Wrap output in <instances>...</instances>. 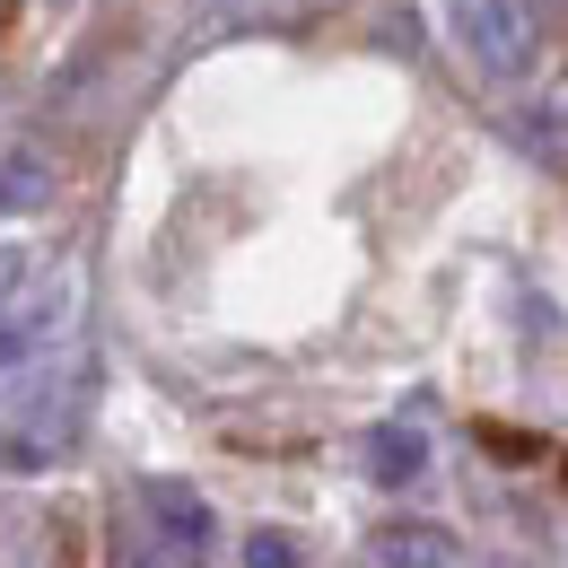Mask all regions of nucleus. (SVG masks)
Masks as SVG:
<instances>
[{
    "mask_svg": "<svg viewBox=\"0 0 568 568\" xmlns=\"http://www.w3.org/2000/svg\"><path fill=\"white\" fill-rule=\"evenodd\" d=\"M446 27L473 53V71H490V79L534 71V9L525 0H446Z\"/></svg>",
    "mask_w": 568,
    "mask_h": 568,
    "instance_id": "obj_1",
    "label": "nucleus"
},
{
    "mask_svg": "<svg viewBox=\"0 0 568 568\" xmlns=\"http://www.w3.org/2000/svg\"><path fill=\"white\" fill-rule=\"evenodd\" d=\"M141 516L158 525V534L193 542V551L211 542V498H202V490H184V481H166V473H158V481H141Z\"/></svg>",
    "mask_w": 568,
    "mask_h": 568,
    "instance_id": "obj_2",
    "label": "nucleus"
},
{
    "mask_svg": "<svg viewBox=\"0 0 568 568\" xmlns=\"http://www.w3.org/2000/svg\"><path fill=\"white\" fill-rule=\"evenodd\" d=\"M428 473V437L412 420H385V428H367V481H385V490H412Z\"/></svg>",
    "mask_w": 568,
    "mask_h": 568,
    "instance_id": "obj_3",
    "label": "nucleus"
},
{
    "mask_svg": "<svg viewBox=\"0 0 568 568\" xmlns=\"http://www.w3.org/2000/svg\"><path fill=\"white\" fill-rule=\"evenodd\" d=\"M376 568H455V534H437V525H385L376 534Z\"/></svg>",
    "mask_w": 568,
    "mask_h": 568,
    "instance_id": "obj_4",
    "label": "nucleus"
},
{
    "mask_svg": "<svg viewBox=\"0 0 568 568\" xmlns=\"http://www.w3.org/2000/svg\"><path fill=\"white\" fill-rule=\"evenodd\" d=\"M114 568H202V551L149 525V534H123V542H114Z\"/></svg>",
    "mask_w": 568,
    "mask_h": 568,
    "instance_id": "obj_5",
    "label": "nucleus"
},
{
    "mask_svg": "<svg viewBox=\"0 0 568 568\" xmlns=\"http://www.w3.org/2000/svg\"><path fill=\"white\" fill-rule=\"evenodd\" d=\"M44 193H53L44 158H9V166H0V211H36Z\"/></svg>",
    "mask_w": 568,
    "mask_h": 568,
    "instance_id": "obj_6",
    "label": "nucleus"
},
{
    "mask_svg": "<svg viewBox=\"0 0 568 568\" xmlns=\"http://www.w3.org/2000/svg\"><path fill=\"white\" fill-rule=\"evenodd\" d=\"M306 551H297V534L288 525H254L245 534V568H297Z\"/></svg>",
    "mask_w": 568,
    "mask_h": 568,
    "instance_id": "obj_7",
    "label": "nucleus"
},
{
    "mask_svg": "<svg viewBox=\"0 0 568 568\" xmlns=\"http://www.w3.org/2000/svg\"><path fill=\"white\" fill-rule=\"evenodd\" d=\"M18 281H27V245H0V297H9Z\"/></svg>",
    "mask_w": 568,
    "mask_h": 568,
    "instance_id": "obj_8",
    "label": "nucleus"
},
{
    "mask_svg": "<svg viewBox=\"0 0 568 568\" xmlns=\"http://www.w3.org/2000/svg\"><path fill=\"white\" fill-rule=\"evenodd\" d=\"M27 342H36V333H27V324H9V315H0V367H9V358H27Z\"/></svg>",
    "mask_w": 568,
    "mask_h": 568,
    "instance_id": "obj_9",
    "label": "nucleus"
}]
</instances>
